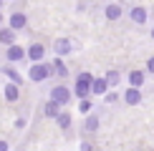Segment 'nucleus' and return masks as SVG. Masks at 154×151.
<instances>
[{
    "mask_svg": "<svg viewBox=\"0 0 154 151\" xmlns=\"http://www.w3.org/2000/svg\"><path fill=\"white\" fill-rule=\"evenodd\" d=\"M23 58H25V50H23L20 46H10V48H8V61L15 63V61H23Z\"/></svg>",
    "mask_w": 154,
    "mask_h": 151,
    "instance_id": "6e6552de",
    "label": "nucleus"
},
{
    "mask_svg": "<svg viewBox=\"0 0 154 151\" xmlns=\"http://www.w3.org/2000/svg\"><path fill=\"white\" fill-rule=\"evenodd\" d=\"M0 43H5V46H15V30H10V28H3L0 30Z\"/></svg>",
    "mask_w": 154,
    "mask_h": 151,
    "instance_id": "0eeeda50",
    "label": "nucleus"
},
{
    "mask_svg": "<svg viewBox=\"0 0 154 151\" xmlns=\"http://www.w3.org/2000/svg\"><path fill=\"white\" fill-rule=\"evenodd\" d=\"M106 88H109L106 78H94V86H91V91H94V93H106Z\"/></svg>",
    "mask_w": 154,
    "mask_h": 151,
    "instance_id": "f8f14e48",
    "label": "nucleus"
},
{
    "mask_svg": "<svg viewBox=\"0 0 154 151\" xmlns=\"http://www.w3.org/2000/svg\"><path fill=\"white\" fill-rule=\"evenodd\" d=\"M53 48H56V53L58 55H66V53H71V40H68V38H58V40L53 43Z\"/></svg>",
    "mask_w": 154,
    "mask_h": 151,
    "instance_id": "423d86ee",
    "label": "nucleus"
},
{
    "mask_svg": "<svg viewBox=\"0 0 154 151\" xmlns=\"http://www.w3.org/2000/svg\"><path fill=\"white\" fill-rule=\"evenodd\" d=\"M5 76H8V78H10L13 83H15V86H20V83H23V78H20V73H18L15 68H5Z\"/></svg>",
    "mask_w": 154,
    "mask_h": 151,
    "instance_id": "2eb2a0df",
    "label": "nucleus"
},
{
    "mask_svg": "<svg viewBox=\"0 0 154 151\" xmlns=\"http://www.w3.org/2000/svg\"><path fill=\"white\" fill-rule=\"evenodd\" d=\"M106 83H109V86H116V83H119V73H116V71H109V73H106Z\"/></svg>",
    "mask_w": 154,
    "mask_h": 151,
    "instance_id": "a211bd4d",
    "label": "nucleus"
},
{
    "mask_svg": "<svg viewBox=\"0 0 154 151\" xmlns=\"http://www.w3.org/2000/svg\"><path fill=\"white\" fill-rule=\"evenodd\" d=\"M152 38H154V30H152Z\"/></svg>",
    "mask_w": 154,
    "mask_h": 151,
    "instance_id": "a878e982",
    "label": "nucleus"
},
{
    "mask_svg": "<svg viewBox=\"0 0 154 151\" xmlns=\"http://www.w3.org/2000/svg\"><path fill=\"white\" fill-rule=\"evenodd\" d=\"M146 68H149V71L154 73V58H149V63H146Z\"/></svg>",
    "mask_w": 154,
    "mask_h": 151,
    "instance_id": "4be33fe9",
    "label": "nucleus"
},
{
    "mask_svg": "<svg viewBox=\"0 0 154 151\" xmlns=\"http://www.w3.org/2000/svg\"><path fill=\"white\" fill-rule=\"evenodd\" d=\"M25 25H28V18H25L23 13H15V15H10V30H23Z\"/></svg>",
    "mask_w": 154,
    "mask_h": 151,
    "instance_id": "39448f33",
    "label": "nucleus"
},
{
    "mask_svg": "<svg viewBox=\"0 0 154 151\" xmlns=\"http://www.w3.org/2000/svg\"><path fill=\"white\" fill-rule=\"evenodd\" d=\"M91 86H94V76H91V73H81L79 78H76V96H79L81 101H86Z\"/></svg>",
    "mask_w": 154,
    "mask_h": 151,
    "instance_id": "f257e3e1",
    "label": "nucleus"
},
{
    "mask_svg": "<svg viewBox=\"0 0 154 151\" xmlns=\"http://www.w3.org/2000/svg\"><path fill=\"white\" fill-rule=\"evenodd\" d=\"M53 68H56V73H58V76H66V73H68V71H66V66H63L61 61H56V63H53Z\"/></svg>",
    "mask_w": 154,
    "mask_h": 151,
    "instance_id": "412c9836",
    "label": "nucleus"
},
{
    "mask_svg": "<svg viewBox=\"0 0 154 151\" xmlns=\"http://www.w3.org/2000/svg\"><path fill=\"white\" fill-rule=\"evenodd\" d=\"M131 20H134V23H144V20H146V10H144V8H134V10H131Z\"/></svg>",
    "mask_w": 154,
    "mask_h": 151,
    "instance_id": "ddd939ff",
    "label": "nucleus"
},
{
    "mask_svg": "<svg viewBox=\"0 0 154 151\" xmlns=\"http://www.w3.org/2000/svg\"><path fill=\"white\" fill-rule=\"evenodd\" d=\"M119 15H121L119 5H109V8H106V18H109V20H119Z\"/></svg>",
    "mask_w": 154,
    "mask_h": 151,
    "instance_id": "dca6fc26",
    "label": "nucleus"
},
{
    "mask_svg": "<svg viewBox=\"0 0 154 151\" xmlns=\"http://www.w3.org/2000/svg\"><path fill=\"white\" fill-rule=\"evenodd\" d=\"M124 98H126V103H129V106H137L139 101H142V93H139V88H129Z\"/></svg>",
    "mask_w": 154,
    "mask_h": 151,
    "instance_id": "1a4fd4ad",
    "label": "nucleus"
},
{
    "mask_svg": "<svg viewBox=\"0 0 154 151\" xmlns=\"http://www.w3.org/2000/svg\"><path fill=\"white\" fill-rule=\"evenodd\" d=\"M129 81H131V88H139V86L144 83V73H142V71H134V73L129 76Z\"/></svg>",
    "mask_w": 154,
    "mask_h": 151,
    "instance_id": "4468645a",
    "label": "nucleus"
},
{
    "mask_svg": "<svg viewBox=\"0 0 154 151\" xmlns=\"http://www.w3.org/2000/svg\"><path fill=\"white\" fill-rule=\"evenodd\" d=\"M0 8H3V0H0Z\"/></svg>",
    "mask_w": 154,
    "mask_h": 151,
    "instance_id": "393cba45",
    "label": "nucleus"
},
{
    "mask_svg": "<svg viewBox=\"0 0 154 151\" xmlns=\"http://www.w3.org/2000/svg\"><path fill=\"white\" fill-rule=\"evenodd\" d=\"M86 129H88V131H96V129H99V118H96V116H88V118H86Z\"/></svg>",
    "mask_w": 154,
    "mask_h": 151,
    "instance_id": "6ab92c4d",
    "label": "nucleus"
},
{
    "mask_svg": "<svg viewBox=\"0 0 154 151\" xmlns=\"http://www.w3.org/2000/svg\"><path fill=\"white\" fill-rule=\"evenodd\" d=\"M51 101H56L58 106H66L68 101H71V91H68L66 86H56L53 93H51Z\"/></svg>",
    "mask_w": 154,
    "mask_h": 151,
    "instance_id": "7ed1b4c3",
    "label": "nucleus"
},
{
    "mask_svg": "<svg viewBox=\"0 0 154 151\" xmlns=\"http://www.w3.org/2000/svg\"><path fill=\"white\" fill-rule=\"evenodd\" d=\"M56 121H58V126H61V129H68V126H71V116H68V113H61V116L56 118Z\"/></svg>",
    "mask_w": 154,
    "mask_h": 151,
    "instance_id": "f3484780",
    "label": "nucleus"
},
{
    "mask_svg": "<svg viewBox=\"0 0 154 151\" xmlns=\"http://www.w3.org/2000/svg\"><path fill=\"white\" fill-rule=\"evenodd\" d=\"M79 108H81V113H86V116H88V111H91L94 106H91V101L86 98V101H81V106H79Z\"/></svg>",
    "mask_w": 154,
    "mask_h": 151,
    "instance_id": "aec40b11",
    "label": "nucleus"
},
{
    "mask_svg": "<svg viewBox=\"0 0 154 151\" xmlns=\"http://www.w3.org/2000/svg\"><path fill=\"white\" fill-rule=\"evenodd\" d=\"M0 151H8V144L5 141H0Z\"/></svg>",
    "mask_w": 154,
    "mask_h": 151,
    "instance_id": "b1692460",
    "label": "nucleus"
},
{
    "mask_svg": "<svg viewBox=\"0 0 154 151\" xmlns=\"http://www.w3.org/2000/svg\"><path fill=\"white\" fill-rule=\"evenodd\" d=\"M81 151H91V144H81Z\"/></svg>",
    "mask_w": 154,
    "mask_h": 151,
    "instance_id": "5701e85b",
    "label": "nucleus"
},
{
    "mask_svg": "<svg viewBox=\"0 0 154 151\" xmlns=\"http://www.w3.org/2000/svg\"><path fill=\"white\" fill-rule=\"evenodd\" d=\"M46 116H51V118H58L61 116V106L56 103V101H48V103H46Z\"/></svg>",
    "mask_w": 154,
    "mask_h": 151,
    "instance_id": "9d476101",
    "label": "nucleus"
},
{
    "mask_svg": "<svg viewBox=\"0 0 154 151\" xmlns=\"http://www.w3.org/2000/svg\"><path fill=\"white\" fill-rule=\"evenodd\" d=\"M25 55H28L30 61H35V63H38V61L43 58V55H46V48H43L41 43H33V46H30L28 50H25Z\"/></svg>",
    "mask_w": 154,
    "mask_h": 151,
    "instance_id": "20e7f679",
    "label": "nucleus"
},
{
    "mask_svg": "<svg viewBox=\"0 0 154 151\" xmlns=\"http://www.w3.org/2000/svg\"><path fill=\"white\" fill-rule=\"evenodd\" d=\"M18 96H20V91H18L15 83H8V86H5V98H8V101H18Z\"/></svg>",
    "mask_w": 154,
    "mask_h": 151,
    "instance_id": "9b49d317",
    "label": "nucleus"
},
{
    "mask_svg": "<svg viewBox=\"0 0 154 151\" xmlns=\"http://www.w3.org/2000/svg\"><path fill=\"white\" fill-rule=\"evenodd\" d=\"M51 73H53V71H51V66H43V63H33V68L28 71L30 81H35V83H38V81H46Z\"/></svg>",
    "mask_w": 154,
    "mask_h": 151,
    "instance_id": "f03ea898",
    "label": "nucleus"
}]
</instances>
